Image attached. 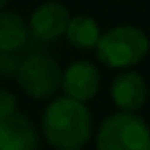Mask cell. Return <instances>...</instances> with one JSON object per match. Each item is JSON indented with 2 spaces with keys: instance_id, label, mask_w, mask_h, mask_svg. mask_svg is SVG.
<instances>
[{
  "instance_id": "11",
  "label": "cell",
  "mask_w": 150,
  "mask_h": 150,
  "mask_svg": "<svg viewBox=\"0 0 150 150\" xmlns=\"http://www.w3.org/2000/svg\"><path fill=\"white\" fill-rule=\"evenodd\" d=\"M15 111H19V109H17V99H15V95L8 93V91H0V117L11 115V113H15Z\"/></svg>"
},
{
  "instance_id": "3",
  "label": "cell",
  "mask_w": 150,
  "mask_h": 150,
  "mask_svg": "<svg viewBox=\"0 0 150 150\" xmlns=\"http://www.w3.org/2000/svg\"><path fill=\"white\" fill-rule=\"evenodd\" d=\"M97 150H150V127L136 113L109 115L99 127Z\"/></svg>"
},
{
  "instance_id": "7",
  "label": "cell",
  "mask_w": 150,
  "mask_h": 150,
  "mask_svg": "<svg viewBox=\"0 0 150 150\" xmlns=\"http://www.w3.org/2000/svg\"><path fill=\"white\" fill-rule=\"evenodd\" d=\"M146 97H148L146 80L142 78V74H138L134 70L119 72L111 82V99L125 113L138 111L144 105Z\"/></svg>"
},
{
  "instance_id": "6",
  "label": "cell",
  "mask_w": 150,
  "mask_h": 150,
  "mask_svg": "<svg viewBox=\"0 0 150 150\" xmlns=\"http://www.w3.org/2000/svg\"><path fill=\"white\" fill-rule=\"evenodd\" d=\"M70 13L60 2H45L33 11L29 19V35L39 41H56L66 35Z\"/></svg>"
},
{
  "instance_id": "4",
  "label": "cell",
  "mask_w": 150,
  "mask_h": 150,
  "mask_svg": "<svg viewBox=\"0 0 150 150\" xmlns=\"http://www.w3.org/2000/svg\"><path fill=\"white\" fill-rule=\"evenodd\" d=\"M21 88L33 99H50L62 86V70L56 60L43 54L27 56L17 68Z\"/></svg>"
},
{
  "instance_id": "10",
  "label": "cell",
  "mask_w": 150,
  "mask_h": 150,
  "mask_svg": "<svg viewBox=\"0 0 150 150\" xmlns=\"http://www.w3.org/2000/svg\"><path fill=\"white\" fill-rule=\"evenodd\" d=\"M66 37L68 41L74 45V47H80V50H97L101 37H103V31L99 27V23L93 19V17H70V23H68V29H66Z\"/></svg>"
},
{
  "instance_id": "5",
  "label": "cell",
  "mask_w": 150,
  "mask_h": 150,
  "mask_svg": "<svg viewBox=\"0 0 150 150\" xmlns=\"http://www.w3.org/2000/svg\"><path fill=\"white\" fill-rule=\"evenodd\" d=\"M66 97L86 103L91 101L99 88H101V74L99 68L86 60H78L74 64H70L66 68V72H62V86Z\"/></svg>"
},
{
  "instance_id": "2",
  "label": "cell",
  "mask_w": 150,
  "mask_h": 150,
  "mask_svg": "<svg viewBox=\"0 0 150 150\" xmlns=\"http://www.w3.org/2000/svg\"><path fill=\"white\" fill-rule=\"evenodd\" d=\"M148 35L132 25H119L103 33L97 58L109 68H132L148 54Z\"/></svg>"
},
{
  "instance_id": "8",
  "label": "cell",
  "mask_w": 150,
  "mask_h": 150,
  "mask_svg": "<svg viewBox=\"0 0 150 150\" xmlns=\"http://www.w3.org/2000/svg\"><path fill=\"white\" fill-rule=\"evenodd\" d=\"M0 150H37V134L21 111L0 117Z\"/></svg>"
},
{
  "instance_id": "9",
  "label": "cell",
  "mask_w": 150,
  "mask_h": 150,
  "mask_svg": "<svg viewBox=\"0 0 150 150\" xmlns=\"http://www.w3.org/2000/svg\"><path fill=\"white\" fill-rule=\"evenodd\" d=\"M29 39V25L17 13L0 11V52L13 54L21 50Z\"/></svg>"
},
{
  "instance_id": "1",
  "label": "cell",
  "mask_w": 150,
  "mask_h": 150,
  "mask_svg": "<svg viewBox=\"0 0 150 150\" xmlns=\"http://www.w3.org/2000/svg\"><path fill=\"white\" fill-rule=\"evenodd\" d=\"M41 127L47 144L56 150H80L91 140L93 119L84 103L64 95L45 107Z\"/></svg>"
},
{
  "instance_id": "12",
  "label": "cell",
  "mask_w": 150,
  "mask_h": 150,
  "mask_svg": "<svg viewBox=\"0 0 150 150\" xmlns=\"http://www.w3.org/2000/svg\"><path fill=\"white\" fill-rule=\"evenodd\" d=\"M6 4H8V0H0V11H2V8H4Z\"/></svg>"
}]
</instances>
